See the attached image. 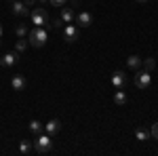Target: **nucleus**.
I'll return each mask as SVG.
<instances>
[{"instance_id":"nucleus-8","label":"nucleus","mask_w":158,"mask_h":156,"mask_svg":"<svg viewBox=\"0 0 158 156\" xmlns=\"http://www.w3.org/2000/svg\"><path fill=\"white\" fill-rule=\"evenodd\" d=\"M112 84H114L116 89H122V86L127 84V76H124V72H120V70H118V72L112 74Z\"/></svg>"},{"instance_id":"nucleus-27","label":"nucleus","mask_w":158,"mask_h":156,"mask_svg":"<svg viewBox=\"0 0 158 156\" xmlns=\"http://www.w3.org/2000/svg\"><path fill=\"white\" fill-rule=\"evenodd\" d=\"M0 36H2V25H0Z\"/></svg>"},{"instance_id":"nucleus-16","label":"nucleus","mask_w":158,"mask_h":156,"mask_svg":"<svg viewBox=\"0 0 158 156\" xmlns=\"http://www.w3.org/2000/svg\"><path fill=\"white\" fill-rule=\"evenodd\" d=\"M30 131L34 133V135H40V133H42V122H38V120H32V122H30Z\"/></svg>"},{"instance_id":"nucleus-6","label":"nucleus","mask_w":158,"mask_h":156,"mask_svg":"<svg viewBox=\"0 0 158 156\" xmlns=\"http://www.w3.org/2000/svg\"><path fill=\"white\" fill-rule=\"evenodd\" d=\"M78 27L76 25H72V23H68L65 27H63V38L68 40V42H74V40H78Z\"/></svg>"},{"instance_id":"nucleus-20","label":"nucleus","mask_w":158,"mask_h":156,"mask_svg":"<svg viewBox=\"0 0 158 156\" xmlns=\"http://www.w3.org/2000/svg\"><path fill=\"white\" fill-rule=\"evenodd\" d=\"M135 137H137L139 141H148V139H150V131H143V129H139V131L135 133Z\"/></svg>"},{"instance_id":"nucleus-3","label":"nucleus","mask_w":158,"mask_h":156,"mask_svg":"<svg viewBox=\"0 0 158 156\" xmlns=\"http://www.w3.org/2000/svg\"><path fill=\"white\" fill-rule=\"evenodd\" d=\"M51 145H53V141H51L49 133L47 135H38L36 141H34V150H36L38 154H47V152H51Z\"/></svg>"},{"instance_id":"nucleus-17","label":"nucleus","mask_w":158,"mask_h":156,"mask_svg":"<svg viewBox=\"0 0 158 156\" xmlns=\"http://www.w3.org/2000/svg\"><path fill=\"white\" fill-rule=\"evenodd\" d=\"M154 68H156V59H154V57H148V59L143 61V70H148V72H154Z\"/></svg>"},{"instance_id":"nucleus-21","label":"nucleus","mask_w":158,"mask_h":156,"mask_svg":"<svg viewBox=\"0 0 158 156\" xmlns=\"http://www.w3.org/2000/svg\"><path fill=\"white\" fill-rule=\"evenodd\" d=\"M150 137H154V139L158 141V122H154V124L150 127Z\"/></svg>"},{"instance_id":"nucleus-1","label":"nucleus","mask_w":158,"mask_h":156,"mask_svg":"<svg viewBox=\"0 0 158 156\" xmlns=\"http://www.w3.org/2000/svg\"><path fill=\"white\" fill-rule=\"evenodd\" d=\"M27 40H30V44H32V47L40 48V47H44V44H47L49 34H47V30H44V27H36V25H34V30L27 34Z\"/></svg>"},{"instance_id":"nucleus-11","label":"nucleus","mask_w":158,"mask_h":156,"mask_svg":"<svg viewBox=\"0 0 158 156\" xmlns=\"http://www.w3.org/2000/svg\"><path fill=\"white\" fill-rule=\"evenodd\" d=\"M17 53H6V55H2V59H0V63L4 65V68H11V65H15L17 63Z\"/></svg>"},{"instance_id":"nucleus-13","label":"nucleus","mask_w":158,"mask_h":156,"mask_svg":"<svg viewBox=\"0 0 158 156\" xmlns=\"http://www.w3.org/2000/svg\"><path fill=\"white\" fill-rule=\"evenodd\" d=\"M19 152H21L23 156L32 154V152H34V141H27V139H23V141L19 144Z\"/></svg>"},{"instance_id":"nucleus-12","label":"nucleus","mask_w":158,"mask_h":156,"mask_svg":"<svg viewBox=\"0 0 158 156\" xmlns=\"http://www.w3.org/2000/svg\"><path fill=\"white\" fill-rule=\"evenodd\" d=\"M11 86L15 89V91H23V89H25V78H23V76H19V74L13 76V78H11Z\"/></svg>"},{"instance_id":"nucleus-19","label":"nucleus","mask_w":158,"mask_h":156,"mask_svg":"<svg viewBox=\"0 0 158 156\" xmlns=\"http://www.w3.org/2000/svg\"><path fill=\"white\" fill-rule=\"evenodd\" d=\"M15 34H17V38H25V36H27L25 25L23 23H17V25H15Z\"/></svg>"},{"instance_id":"nucleus-24","label":"nucleus","mask_w":158,"mask_h":156,"mask_svg":"<svg viewBox=\"0 0 158 156\" xmlns=\"http://www.w3.org/2000/svg\"><path fill=\"white\" fill-rule=\"evenodd\" d=\"M25 4H27V6H32V4H34V2H36V0H23Z\"/></svg>"},{"instance_id":"nucleus-22","label":"nucleus","mask_w":158,"mask_h":156,"mask_svg":"<svg viewBox=\"0 0 158 156\" xmlns=\"http://www.w3.org/2000/svg\"><path fill=\"white\" fill-rule=\"evenodd\" d=\"M65 2H68V0H51V4H53V6H65Z\"/></svg>"},{"instance_id":"nucleus-25","label":"nucleus","mask_w":158,"mask_h":156,"mask_svg":"<svg viewBox=\"0 0 158 156\" xmlns=\"http://www.w3.org/2000/svg\"><path fill=\"white\" fill-rule=\"evenodd\" d=\"M40 2H42V4H47V2H49V0H40Z\"/></svg>"},{"instance_id":"nucleus-2","label":"nucleus","mask_w":158,"mask_h":156,"mask_svg":"<svg viewBox=\"0 0 158 156\" xmlns=\"http://www.w3.org/2000/svg\"><path fill=\"white\" fill-rule=\"evenodd\" d=\"M30 17H32V23L36 25V27H44V25L51 23V17H49V13H47L44 6H36L34 11H30Z\"/></svg>"},{"instance_id":"nucleus-9","label":"nucleus","mask_w":158,"mask_h":156,"mask_svg":"<svg viewBox=\"0 0 158 156\" xmlns=\"http://www.w3.org/2000/svg\"><path fill=\"white\" fill-rule=\"evenodd\" d=\"M74 19H76V13L70 6H61V21L63 23H72Z\"/></svg>"},{"instance_id":"nucleus-4","label":"nucleus","mask_w":158,"mask_h":156,"mask_svg":"<svg viewBox=\"0 0 158 156\" xmlns=\"http://www.w3.org/2000/svg\"><path fill=\"white\" fill-rule=\"evenodd\" d=\"M150 84H152V72H148V70H139V72L135 74V86H137V89L146 91Z\"/></svg>"},{"instance_id":"nucleus-18","label":"nucleus","mask_w":158,"mask_h":156,"mask_svg":"<svg viewBox=\"0 0 158 156\" xmlns=\"http://www.w3.org/2000/svg\"><path fill=\"white\" fill-rule=\"evenodd\" d=\"M25 48H27V40H23V38H19V40H17V44H15V53L19 55V53H23Z\"/></svg>"},{"instance_id":"nucleus-10","label":"nucleus","mask_w":158,"mask_h":156,"mask_svg":"<svg viewBox=\"0 0 158 156\" xmlns=\"http://www.w3.org/2000/svg\"><path fill=\"white\" fill-rule=\"evenodd\" d=\"M44 131L49 133V135H55V133H59V131H61V122H59L57 118L49 120V122L44 124Z\"/></svg>"},{"instance_id":"nucleus-15","label":"nucleus","mask_w":158,"mask_h":156,"mask_svg":"<svg viewBox=\"0 0 158 156\" xmlns=\"http://www.w3.org/2000/svg\"><path fill=\"white\" fill-rule=\"evenodd\" d=\"M114 103H116V106H124V103H127V95H124L122 89L116 91V95H114Z\"/></svg>"},{"instance_id":"nucleus-14","label":"nucleus","mask_w":158,"mask_h":156,"mask_svg":"<svg viewBox=\"0 0 158 156\" xmlns=\"http://www.w3.org/2000/svg\"><path fill=\"white\" fill-rule=\"evenodd\" d=\"M127 65H129L131 70H139V68H141V59H139L137 55H131V57L127 59Z\"/></svg>"},{"instance_id":"nucleus-5","label":"nucleus","mask_w":158,"mask_h":156,"mask_svg":"<svg viewBox=\"0 0 158 156\" xmlns=\"http://www.w3.org/2000/svg\"><path fill=\"white\" fill-rule=\"evenodd\" d=\"M13 15H19V17H25V15H30V6L25 4L23 0H15L13 2Z\"/></svg>"},{"instance_id":"nucleus-26","label":"nucleus","mask_w":158,"mask_h":156,"mask_svg":"<svg viewBox=\"0 0 158 156\" xmlns=\"http://www.w3.org/2000/svg\"><path fill=\"white\" fill-rule=\"evenodd\" d=\"M137 2H141V4H143V2H148V0H137Z\"/></svg>"},{"instance_id":"nucleus-7","label":"nucleus","mask_w":158,"mask_h":156,"mask_svg":"<svg viewBox=\"0 0 158 156\" xmlns=\"http://www.w3.org/2000/svg\"><path fill=\"white\" fill-rule=\"evenodd\" d=\"M76 23L80 25V27H89V25L93 23V15H91V13H86V11L78 13V15H76Z\"/></svg>"},{"instance_id":"nucleus-23","label":"nucleus","mask_w":158,"mask_h":156,"mask_svg":"<svg viewBox=\"0 0 158 156\" xmlns=\"http://www.w3.org/2000/svg\"><path fill=\"white\" fill-rule=\"evenodd\" d=\"M63 25V21H61V17L59 19H53V27H61Z\"/></svg>"}]
</instances>
